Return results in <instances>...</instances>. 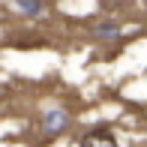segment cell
Instances as JSON below:
<instances>
[{
    "instance_id": "6da1fadb",
    "label": "cell",
    "mask_w": 147,
    "mask_h": 147,
    "mask_svg": "<svg viewBox=\"0 0 147 147\" xmlns=\"http://www.w3.org/2000/svg\"><path fill=\"white\" fill-rule=\"evenodd\" d=\"M81 147H117V141L108 129H90L81 138Z\"/></svg>"
},
{
    "instance_id": "7a4b0ae2",
    "label": "cell",
    "mask_w": 147,
    "mask_h": 147,
    "mask_svg": "<svg viewBox=\"0 0 147 147\" xmlns=\"http://www.w3.org/2000/svg\"><path fill=\"white\" fill-rule=\"evenodd\" d=\"M18 6L27 9V12H39V9H42V0H18Z\"/></svg>"
}]
</instances>
